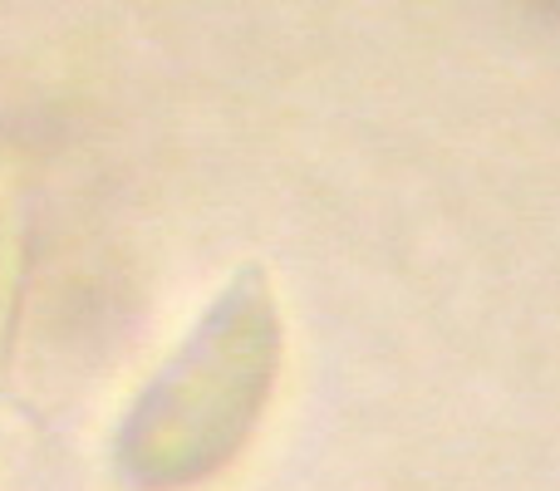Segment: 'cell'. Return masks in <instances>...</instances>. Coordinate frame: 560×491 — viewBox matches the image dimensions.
I'll return each mask as SVG.
<instances>
[{
	"mask_svg": "<svg viewBox=\"0 0 560 491\" xmlns=\"http://www.w3.org/2000/svg\"><path fill=\"white\" fill-rule=\"evenodd\" d=\"M276 344L271 295L261 276H242L128 408L114 443L124 482L183 491L232 463L266 404Z\"/></svg>",
	"mask_w": 560,
	"mask_h": 491,
	"instance_id": "6da1fadb",
	"label": "cell"
}]
</instances>
